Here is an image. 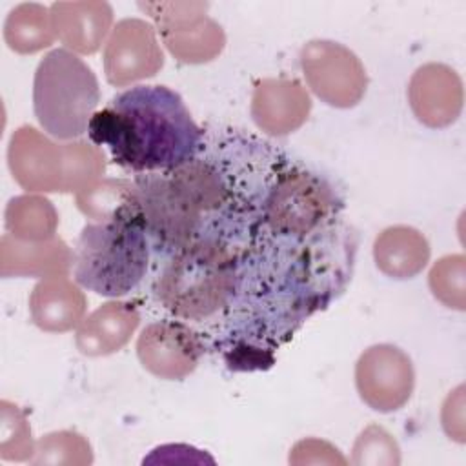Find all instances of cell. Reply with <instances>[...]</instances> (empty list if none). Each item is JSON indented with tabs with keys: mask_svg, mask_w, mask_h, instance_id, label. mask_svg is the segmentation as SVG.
<instances>
[{
	"mask_svg": "<svg viewBox=\"0 0 466 466\" xmlns=\"http://www.w3.org/2000/svg\"><path fill=\"white\" fill-rule=\"evenodd\" d=\"M249 111L260 131L284 137L306 124L311 98L295 78H262L255 84Z\"/></svg>",
	"mask_w": 466,
	"mask_h": 466,
	"instance_id": "obj_13",
	"label": "cell"
},
{
	"mask_svg": "<svg viewBox=\"0 0 466 466\" xmlns=\"http://www.w3.org/2000/svg\"><path fill=\"white\" fill-rule=\"evenodd\" d=\"M164 67L157 29L142 18H122L104 47L106 80L115 87L155 76Z\"/></svg>",
	"mask_w": 466,
	"mask_h": 466,
	"instance_id": "obj_9",
	"label": "cell"
},
{
	"mask_svg": "<svg viewBox=\"0 0 466 466\" xmlns=\"http://www.w3.org/2000/svg\"><path fill=\"white\" fill-rule=\"evenodd\" d=\"M348 462L357 466H397L400 464V448L388 430L370 424L359 433Z\"/></svg>",
	"mask_w": 466,
	"mask_h": 466,
	"instance_id": "obj_26",
	"label": "cell"
},
{
	"mask_svg": "<svg viewBox=\"0 0 466 466\" xmlns=\"http://www.w3.org/2000/svg\"><path fill=\"white\" fill-rule=\"evenodd\" d=\"M431 295L446 308L466 309V258L462 253L441 257L428 273Z\"/></svg>",
	"mask_w": 466,
	"mask_h": 466,
	"instance_id": "obj_24",
	"label": "cell"
},
{
	"mask_svg": "<svg viewBox=\"0 0 466 466\" xmlns=\"http://www.w3.org/2000/svg\"><path fill=\"white\" fill-rule=\"evenodd\" d=\"M441 424L444 433L459 442H466V422H464V386L459 384L448 393L441 408Z\"/></svg>",
	"mask_w": 466,
	"mask_h": 466,
	"instance_id": "obj_29",
	"label": "cell"
},
{
	"mask_svg": "<svg viewBox=\"0 0 466 466\" xmlns=\"http://www.w3.org/2000/svg\"><path fill=\"white\" fill-rule=\"evenodd\" d=\"M149 266V238L140 217L89 222L73 249L78 286L102 297H122L135 289Z\"/></svg>",
	"mask_w": 466,
	"mask_h": 466,
	"instance_id": "obj_3",
	"label": "cell"
},
{
	"mask_svg": "<svg viewBox=\"0 0 466 466\" xmlns=\"http://www.w3.org/2000/svg\"><path fill=\"white\" fill-rule=\"evenodd\" d=\"M430 244L426 237L404 224L382 229L373 240V260L386 277L406 280L417 277L430 262Z\"/></svg>",
	"mask_w": 466,
	"mask_h": 466,
	"instance_id": "obj_18",
	"label": "cell"
},
{
	"mask_svg": "<svg viewBox=\"0 0 466 466\" xmlns=\"http://www.w3.org/2000/svg\"><path fill=\"white\" fill-rule=\"evenodd\" d=\"M7 164L16 184L27 193H64L66 144L33 126H20L9 138Z\"/></svg>",
	"mask_w": 466,
	"mask_h": 466,
	"instance_id": "obj_10",
	"label": "cell"
},
{
	"mask_svg": "<svg viewBox=\"0 0 466 466\" xmlns=\"http://www.w3.org/2000/svg\"><path fill=\"white\" fill-rule=\"evenodd\" d=\"M289 464H348V459L328 441L308 437L293 444Z\"/></svg>",
	"mask_w": 466,
	"mask_h": 466,
	"instance_id": "obj_28",
	"label": "cell"
},
{
	"mask_svg": "<svg viewBox=\"0 0 466 466\" xmlns=\"http://www.w3.org/2000/svg\"><path fill=\"white\" fill-rule=\"evenodd\" d=\"M158 33L167 51L182 64H208L215 60L226 46L222 25L208 15Z\"/></svg>",
	"mask_w": 466,
	"mask_h": 466,
	"instance_id": "obj_20",
	"label": "cell"
},
{
	"mask_svg": "<svg viewBox=\"0 0 466 466\" xmlns=\"http://www.w3.org/2000/svg\"><path fill=\"white\" fill-rule=\"evenodd\" d=\"M55 38L49 7L25 2L9 11L4 24V40L11 51L31 55L49 47Z\"/></svg>",
	"mask_w": 466,
	"mask_h": 466,
	"instance_id": "obj_22",
	"label": "cell"
},
{
	"mask_svg": "<svg viewBox=\"0 0 466 466\" xmlns=\"http://www.w3.org/2000/svg\"><path fill=\"white\" fill-rule=\"evenodd\" d=\"M33 464H67L87 466L93 462V448L89 441L73 430L46 433L35 448Z\"/></svg>",
	"mask_w": 466,
	"mask_h": 466,
	"instance_id": "obj_23",
	"label": "cell"
},
{
	"mask_svg": "<svg viewBox=\"0 0 466 466\" xmlns=\"http://www.w3.org/2000/svg\"><path fill=\"white\" fill-rule=\"evenodd\" d=\"M86 309L84 291L67 275L40 279L29 295L31 320L42 331L64 333L76 329L86 319Z\"/></svg>",
	"mask_w": 466,
	"mask_h": 466,
	"instance_id": "obj_15",
	"label": "cell"
},
{
	"mask_svg": "<svg viewBox=\"0 0 466 466\" xmlns=\"http://www.w3.org/2000/svg\"><path fill=\"white\" fill-rule=\"evenodd\" d=\"M36 442L25 413L13 402H0V457L4 461L25 462L33 459Z\"/></svg>",
	"mask_w": 466,
	"mask_h": 466,
	"instance_id": "obj_25",
	"label": "cell"
},
{
	"mask_svg": "<svg viewBox=\"0 0 466 466\" xmlns=\"http://www.w3.org/2000/svg\"><path fill=\"white\" fill-rule=\"evenodd\" d=\"M246 248L224 237L204 235L175 251L155 279L157 300L186 320H204L226 309L237 291Z\"/></svg>",
	"mask_w": 466,
	"mask_h": 466,
	"instance_id": "obj_2",
	"label": "cell"
},
{
	"mask_svg": "<svg viewBox=\"0 0 466 466\" xmlns=\"http://www.w3.org/2000/svg\"><path fill=\"white\" fill-rule=\"evenodd\" d=\"M140 324L135 304L109 300L89 313L76 328L75 344L86 357H106L120 351Z\"/></svg>",
	"mask_w": 466,
	"mask_h": 466,
	"instance_id": "obj_16",
	"label": "cell"
},
{
	"mask_svg": "<svg viewBox=\"0 0 466 466\" xmlns=\"http://www.w3.org/2000/svg\"><path fill=\"white\" fill-rule=\"evenodd\" d=\"M76 208L93 222L140 217V204L133 180L102 178L75 195ZM144 220V218H142Z\"/></svg>",
	"mask_w": 466,
	"mask_h": 466,
	"instance_id": "obj_19",
	"label": "cell"
},
{
	"mask_svg": "<svg viewBox=\"0 0 466 466\" xmlns=\"http://www.w3.org/2000/svg\"><path fill=\"white\" fill-rule=\"evenodd\" d=\"M133 184L147 238L157 253L169 257L204 235V215L167 171L138 173Z\"/></svg>",
	"mask_w": 466,
	"mask_h": 466,
	"instance_id": "obj_6",
	"label": "cell"
},
{
	"mask_svg": "<svg viewBox=\"0 0 466 466\" xmlns=\"http://www.w3.org/2000/svg\"><path fill=\"white\" fill-rule=\"evenodd\" d=\"M408 102L420 124L433 129L448 127L462 111V80L459 73L446 64H424L410 78Z\"/></svg>",
	"mask_w": 466,
	"mask_h": 466,
	"instance_id": "obj_12",
	"label": "cell"
},
{
	"mask_svg": "<svg viewBox=\"0 0 466 466\" xmlns=\"http://www.w3.org/2000/svg\"><path fill=\"white\" fill-rule=\"evenodd\" d=\"M100 102L93 69L73 51H49L36 66L33 109L42 129L56 140H75L87 133Z\"/></svg>",
	"mask_w": 466,
	"mask_h": 466,
	"instance_id": "obj_4",
	"label": "cell"
},
{
	"mask_svg": "<svg viewBox=\"0 0 466 466\" xmlns=\"http://www.w3.org/2000/svg\"><path fill=\"white\" fill-rule=\"evenodd\" d=\"M342 208L344 200L328 178L286 164L268 189L255 233L302 240L333 224Z\"/></svg>",
	"mask_w": 466,
	"mask_h": 466,
	"instance_id": "obj_5",
	"label": "cell"
},
{
	"mask_svg": "<svg viewBox=\"0 0 466 466\" xmlns=\"http://www.w3.org/2000/svg\"><path fill=\"white\" fill-rule=\"evenodd\" d=\"M5 229L25 242H42L56 237L58 213L49 198L40 193L13 197L5 206Z\"/></svg>",
	"mask_w": 466,
	"mask_h": 466,
	"instance_id": "obj_21",
	"label": "cell"
},
{
	"mask_svg": "<svg viewBox=\"0 0 466 466\" xmlns=\"http://www.w3.org/2000/svg\"><path fill=\"white\" fill-rule=\"evenodd\" d=\"M204 355L200 337L180 320H155L137 340V357L144 370L164 380H182L193 373Z\"/></svg>",
	"mask_w": 466,
	"mask_h": 466,
	"instance_id": "obj_11",
	"label": "cell"
},
{
	"mask_svg": "<svg viewBox=\"0 0 466 466\" xmlns=\"http://www.w3.org/2000/svg\"><path fill=\"white\" fill-rule=\"evenodd\" d=\"M355 386L364 404L379 413H391L408 404L415 388L411 359L393 344L364 350L355 364Z\"/></svg>",
	"mask_w": 466,
	"mask_h": 466,
	"instance_id": "obj_8",
	"label": "cell"
},
{
	"mask_svg": "<svg viewBox=\"0 0 466 466\" xmlns=\"http://www.w3.org/2000/svg\"><path fill=\"white\" fill-rule=\"evenodd\" d=\"M49 11L56 38L75 55L96 53L113 31L107 2H55Z\"/></svg>",
	"mask_w": 466,
	"mask_h": 466,
	"instance_id": "obj_14",
	"label": "cell"
},
{
	"mask_svg": "<svg viewBox=\"0 0 466 466\" xmlns=\"http://www.w3.org/2000/svg\"><path fill=\"white\" fill-rule=\"evenodd\" d=\"M138 7L147 13L158 31L173 29L206 16L209 4L206 2H138Z\"/></svg>",
	"mask_w": 466,
	"mask_h": 466,
	"instance_id": "obj_27",
	"label": "cell"
},
{
	"mask_svg": "<svg viewBox=\"0 0 466 466\" xmlns=\"http://www.w3.org/2000/svg\"><path fill=\"white\" fill-rule=\"evenodd\" d=\"M299 58L308 87L324 104L350 109L364 98L368 73L350 47L333 40H309Z\"/></svg>",
	"mask_w": 466,
	"mask_h": 466,
	"instance_id": "obj_7",
	"label": "cell"
},
{
	"mask_svg": "<svg viewBox=\"0 0 466 466\" xmlns=\"http://www.w3.org/2000/svg\"><path fill=\"white\" fill-rule=\"evenodd\" d=\"M73 268V251L58 237L42 242H25L5 233L0 240V275L9 277H55L67 275Z\"/></svg>",
	"mask_w": 466,
	"mask_h": 466,
	"instance_id": "obj_17",
	"label": "cell"
},
{
	"mask_svg": "<svg viewBox=\"0 0 466 466\" xmlns=\"http://www.w3.org/2000/svg\"><path fill=\"white\" fill-rule=\"evenodd\" d=\"M93 144L135 173L167 171L191 160L204 133L182 96L166 86H135L96 111L87 127Z\"/></svg>",
	"mask_w": 466,
	"mask_h": 466,
	"instance_id": "obj_1",
	"label": "cell"
}]
</instances>
